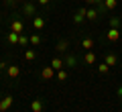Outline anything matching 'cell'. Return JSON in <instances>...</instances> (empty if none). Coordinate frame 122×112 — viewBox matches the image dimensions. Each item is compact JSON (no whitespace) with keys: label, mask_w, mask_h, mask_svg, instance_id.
Wrapping results in <instances>:
<instances>
[{"label":"cell","mask_w":122,"mask_h":112,"mask_svg":"<svg viewBox=\"0 0 122 112\" xmlns=\"http://www.w3.org/2000/svg\"><path fill=\"white\" fill-rule=\"evenodd\" d=\"M35 0H26L25 2V6H22V12L26 14V16H37V12H35Z\"/></svg>","instance_id":"1"},{"label":"cell","mask_w":122,"mask_h":112,"mask_svg":"<svg viewBox=\"0 0 122 112\" xmlns=\"http://www.w3.org/2000/svg\"><path fill=\"white\" fill-rule=\"evenodd\" d=\"M106 37H108V41H110V43H116V41L122 37V33H120L118 29H114V27H110V29H108V33H106Z\"/></svg>","instance_id":"2"},{"label":"cell","mask_w":122,"mask_h":112,"mask_svg":"<svg viewBox=\"0 0 122 112\" xmlns=\"http://www.w3.org/2000/svg\"><path fill=\"white\" fill-rule=\"evenodd\" d=\"M6 73H8V78H18V75H20V67H18V65H8V67H6Z\"/></svg>","instance_id":"3"},{"label":"cell","mask_w":122,"mask_h":112,"mask_svg":"<svg viewBox=\"0 0 122 112\" xmlns=\"http://www.w3.org/2000/svg\"><path fill=\"white\" fill-rule=\"evenodd\" d=\"M10 106H12V96H4V100L0 102V112H6Z\"/></svg>","instance_id":"4"},{"label":"cell","mask_w":122,"mask_h":112,"mask_svg":"<svg viewBox=\"0 0 122 112\" xmlns=\"http://www.w3.org/2000/svg\"><path fill=\"white\" fill-rule=\"evenodd\" d=\"M43 100L41 98H37V100H33V102H30V110L33 112H43Z\"/></svg>","instance_id":"5"},{"label":"cell","mask_w":122,"mask_h":112,"mask_svg":"<svg viewBox=\"0 0 122 112\" xmlns=\"http://www.w3.org/2000/svg\"><path fill=\"white\" fill-rule=\"evenodd\" d=\"M10 31H14V33L22 35V31H25V25H22V21H12V25H10Z\"/></svg>","instance_id":"6"},{"label":"cell","mask_w":122,"mask_h":112,"mask_svg":"<svg viewBox=\"0 0 122 112\" xmlns=\"http://www.w3.org/2000/svg\"><path fill=\"white\" fill-rule=\"evenodd\" d=\"M83 21H86V8H79L77 12H75V16H73V22L79 25V22H83Z\"/></svg>","instance_id":"7"},{"label":"cell","mask_w":122,"mask_h":112,"mask_svg":"<svg viewBox=\"0 0 122 112\" xmlns=\"http://www.w3.org/2000/svg\"><path fill=\"white\" fill-rule=\"evenodd\" d=\"M33 27H35L37 31H41V29L45 27V18L39 16V14H37V16H33Z\"/></svg>","instance_id":"8"},{"label":"cell","mask_w":122,"mask_h":112,"mask_svg":"<svg viewBox=\"0 0 122 112\" xmlns=\"http://www.w3.org/2000/svg\"><path fill=\"white\" fill-rule=\"evenodd\" d=\"M53 73H55V69H53L51 65H47V67L41 71V78H43V80H51V78H53Z\"/></svg>","instance_id":"9"},{"label":"cell","mask_w":122,"mask_h":112,"mask_svg":"<svg viewBox=\"0 0 122 112\" xmlns=\"http://www.w3.org/2000/svg\"><path fill=\"white\" fill-rule=\"evenodd\" d=\"M104 61L110 65V67H112V65L118 63V55H116V53H106V59H104Z\"/></svg>","instance_id":"10"},{"label":"cell","mask_w":122,"mask_h":112,"mask_svg":"<svg viewBox=\"0 0 122 112\" xmlns=\"http://www.w3.org/2000/svg\"><path fill=\"white\" fill-rule=\"evenodd\" d=\"M6 39H8V43L18 45V39H20V35H18V33H14V31H10V33L6 35Z\"/></svg>","instance_id":"11"},{"label":"cell","mask_w":122,"mask_h":112,"mask_svg":"<svg viewBox=\"0 0 122 112\" xmlns=\"http://www.w3.org/2000/svg\"><path fill=\"white\" fill-rule=\"evenodd\" d=\"M98 8H90V10H86V21H96L98 18Z\"/></svg>","instance_id":"12"},{"label":"cell","mask_w":122,"mask_h":112,"mask_svg":"<svg viewBox=\"0 0 122 112\" xmlns=\"http://www.w3.org/2000/svg\"><path fill=\"white\" fill-rule=\"evenodd\" d=\"M83 61H86V65H94L96 63V55H94L92 51H87L86 55H83Z\"/></svg>","instance_id":"13"},{"label":"cell","mask_w":122,"mask_h":112,"mask_svg":"<svg viewBox=\"0 0 122 112\" xmlns=\"http://www.w3.org/2000/svg\"><path fill=\"white\" fill-rule=\"evenodd\" d=\"M63 65H65V61H63V59H59V57H55V59L51 61V67L55 69V71H59V69L63 67Z\"/></svg>","instance_id":"14"},{"label":"cell","mask_w":122,"mask_h":112,"mask_svg":"<svg viewBox=\"0 0 122 112\" xmlns=\"http://www.w3.org/2000/svg\"><path fill=\"white\" fill-rule=\"evenodd\" d=\"M25 59L26 61H35L37 59V51H35V49H26V51H25Z\"/></svg>","instance_id":"15"},{"label":"cell","mask_w":122,"mask_h":112,"mask_svg":"<svg viewBox=\"0 0 122 112\" xmlns=\"http://www.w3.org/2000/svg\"><path fill=\"white\" fill-rule=\"evenodd\" d=\"M67 49H69V41H59L57 43V51L59 53H65Z\"/></svg>","instance_id":"16"},{"label":"cell","mask_w":122,"mask_h":112,"mask_svg":"<svg viewBox=\"0 0 122 112\" xmlns=\"http://www.w3.org/2000/svg\"><path fill=\"white\" fill-rule=\"evenodd\" d=\"M63 61H65V65H67V67H75V63H77V59H75L73 55H67Z\"/></svg>","instance_id":"17"},{"label":"cell","mask_w":122,"mask_h":112,"mask_svg":"<svg viewBox=\"0 0 122 112\" xmlns=\"http://www.w3.org/2000/svg\"><path fill=\"white\" fill-rule=\"evenodd\" d=\"M104 6H106L108 10H114V8L118 6V0H104Z\"/></svg>","instance_id":"18"},{"label":"cell","mask_w":122,"mask_h":112,"mask_svg":"<svg viewBox=\"0 0 122 112\" xmlns=\"http://www.w3.org/2000/svg\"><path fill=\"white\" fill-rule=\"evenodd\" d=\"M81 47L86 49V51H90V49H94V41H92V39H83L81 41Z\"/></svg>","instance_id":"19"},{"label":"cell","mask_w":122,"mask_h":112,"mask_svg":"<svg viewBox=\"0 0 122 112\" xmlns=\"http://www.w3.org/2000/svg\"><path fill=\"white\" fill-rule=\"evenodd\" d=\"M98 71H100L102 75H106V73L110 71V65H108V63H106V61H104V63H100V65H98Z\"/></svg>","instance_id":"20"},{"label":"cell","mask_w":122,"mask_h":112,"mask_svg":"<svg viewBox=\"0 0 122 112\" xmlns=\"http://www.w3.org/2000/svg\"><path fill=\"white\" fill-rule=\"evenodd\" d=\"M30 43L29 37H25V35H20V39H18V45H22V47H26V45Z\"/></svg>","instance_id":"21"},{"label":"cell","mask_w":122,"mask_h":112,"mask_svg":"<svg viewBox=\"0 0 122 112\" xmlns=\"http://www.w3.org/2000/svg\"><path fill=\"white\" fill-rule=\"evenodd\" d=\"M110 27L118 29V27H120V18H118V16H112V18H110Z\"/></svg>","instance_id":"22"},{"label":"cell","mask_w":122,"mask_h":112,"mask_svg":"<svg viewBox=\"0 0 122 112\" xmlns=\"http://www.w3.org/2000/svg\"><path fill=\"white\" fill-rule=\"evenodd\" d=\"M57 80H59V82H63V80H67V71H63V69H59V71H57Z\"/></svg>","instance_id":"23"},{"label":"cell","mask_w":122,"mask_h":112,"mask_svg":"<svg viewBox=\"0 0 122 112\" xmlns=\"http://www.w3.org/2000/svg\"><path fill=\"white\" fill-rule=\"evenodd\" d=\"M30 43H33V45H39L41 43V37H39V35H33V37H30Z\"/></svg>","instance_id":"24"},{"label":"cell","mask_w":122,"mask_h":112,"mask_svg":"<svg viewBox=\"0 0 122 112\" xmlns=\"http://www.w3.org/2000/svg\"><path fill=\"white\" fill-rule=\"evenodd\" d=\"M102 2H104V0H86V4H102Z\"/></svg>","instance_id":"25"},{"label":"cell","mask_w":122,"mask_h":112,"mask_svg":"<svg viewBox=\"0 0 122 112\" xmlns=\"http://www.w3.org/2000/svg\"><path fill=\"white\" fill-rule=\"evenodd\" d=\"M35 2H37V4H41V6H47L49 4V0H35Z\"/></svg>","instance_id":"26"},{"label":"cell","mask_w":122,"mask_h":112,"mask_svg":"<svg viewBox=\"0 0 122 112\" xmlns=\"http://www.w3.org/2000/svg\"><path fill=\"white\" fill-rule=\"evenodd\" d=\"M6 6H16V0H6Z\"/></svg>","instance_id":"27"},{"label":"cell","mask_w":122,"mask_h":112,"mask_svg":"<svg viewBox=\"0 0 122 112\" xmlns=\"http://www.w3.org/2000/svg\"><path fill=\"white\" fill-rule=\"evenodd\" d=\"M118 96H120V98H122V86L118 88Z\"/></svg>","instance_id":"28"},{"label":"cell","mask_w":122,"mask_h":112,"mask_svg":"<svg viewBox=\"0 0 122 112\" xmlns=\"http://www.w3.org/2000/svg\"><path fill=\"white\" fill-rule=\"evenodd\" d=\"M6 67V63H0V71H2V69H4Z\"/></svg>","instance_id":"29"}]
</instances>
